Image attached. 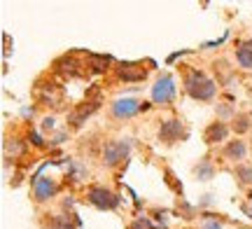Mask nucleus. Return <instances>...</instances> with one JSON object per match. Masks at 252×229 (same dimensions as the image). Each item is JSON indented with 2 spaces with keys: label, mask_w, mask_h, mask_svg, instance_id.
<instances>
[{
  "label": "nucleus",
  "mask_w": 252,
  "mask_h": 229,
  "mask_svg": "<svg viewBox=\"0 0 252 229\" xmlns=\"http://www.w3.org/2000/svg\"><path fill=\"white\" fill-rule=\"evenodd\" d=\"M185 94L194 101H213L217 94V84L198 68H189L185 73Z\"/></svg>",
  "instance_id": "1"
},
{
  "label": "nucleus",
  "mask_w": 252,
  "mask_h": 229,
  "mask_svg": "<svg viewBox=\"0 0 252 229\" xmlns=\"http://www.w3.org/2000/svg\"><path fill=\"white\" fill-rule=\"evenodd\" d=\"M87 201L98 211H115L122 206V194L108 190L105 185H91L87 190Z\"/></svg>",
  "instance_id": "2"
},
{
  "label": "nucleus",
  "mask_w": 252,
  "mask_h": 229,
  "mask_svg": "<svg viewBox=\"0 0 252 229\" xmlns=\"http://www.w3.org/2000/svg\"><path fill=\"white\" fill-rule=\"evenodd\" d=\"M131 147H133V140L131 138H117V140H108L105 147H103V164L115 168L117 164H122L126 157L131 155Z\"/></svg>",
  "instance_id": "3"
},
{
  "label": "nucleus",
  "mask_w": 252,
  "mask_h": 229,
  "mask_svg": "<svg viewBox=\"0 0 252 229\" xmlns=\"http://www.w3.org/2000/svg\"><path fill=\"white\" fill-rule=\"evenodd\" d=\"M175 94H178V87H175L173 75L163 73L152 87V103H157V105H168V103L175 101Z\"/></svg>",
  "instance_id": "4"
},
{
  "label": "nucleus",
  "mask_w": 252,
  "mask_h": 229,
  "mask_svg": "<svg viewBox=\"0 0 252 229\" xmlns=\"http://www.w3.org/2000/svg\"><path fill=\"white\" fill-rule=\"evenodd\" d=\"M187 138V131H185V124L180 119H163L161 127H159V140L166 143V145H175L178 140H185Z\"/></svg>",
  "instance_id": "5"
},
{
  "label": "nucleus",
  "mask_w": 252,
  "mask_h": 229,
  "mask_svg": "<svg viewBox=\"0 0 252 229\" xmlns=\"http://www.w3.org/2000/svg\"><path fill=\"white\" fill-rule=\"evenodd\" d=\"M140 105H143V103L138 101V98H133V96H122L117 101H112L110 112H112L115 119H131L140 112Z\"/></svg>",
  "instance_id": "6"
},
{
  "label": "nucleus",
  "mask_w": 252,
  "mask_h": 229,
  "mask_svg": "<svg viewBox=\"0 0 252 229\" xmlns=\"http://www.w3.org/2000/svg\"><path fill=\"white\" fill-rule=\"evenodd\" d=\"M147 68H145L140 61H122L117 65V77L124 80V82H143L147 77Z\"/></svg>",
  "instance_id": "7"
},
{
  "label": "nucleus",
  "mask_w": 252,
  "mask_h": 229,
  "mask_svg": "<svg viewBox=\"0 0 252 229\" xmlns=\"http://www.w3.org/2000/svg\"><path fill=\"white\" fill-rule=\"evenodd\" d=\"M56 180L54 178H47V175H37L35 180H33V196H35V201L45 203L49 199H54L56 196Z\"/></svg>",
  "instance_id": "8"
},
{
  "label": "nucleus",
  "mask_w": 252,
  "mask_h": 229,
  "mask_svg": "<svg viewBox=\"0 0 252 229\" xmlns=\"http://www.w3.org/2000/svg\"><path fill=\"white\" fill-rule=\"evenodd\" d=\"M229 131H231V129L226 127V122L217 119V122H213V124H208L206 136H203V138H206L208 145H215V143H222V140H226Z\"/></svg>",
  "instance_id": "9"
},
{
  "label": "nucleus",
  "mask_w": 252,
  "mask_h": 229,
  "mask_svg": "<svg viewBox=\"0 0 252 229\" xmlns=\"http://www.w3.org/2000/svg\"><path fill=\"white\" fill-rule=\"evenodd\" d=\"M236 61L241 68L252 70V37H245L236 45Z\"/></svg>",
  "instance_id": "10"
},
{
  "label": "nucleus",
  "mask_w": 252,
  "mask_h": 229,
  "mask_svg": "<svg viewBox=\"0 0 252 229\" xmlns=\"http://www.w3.org/2000/svg\"><path fill=\"white\" fill-rule=\"evenodd\" d=\"M84 105H87V103H84ZM84 105L77 108V110H72L70 115H68V124H70L72 129H80L82 124H84V119L98 110V103H89V108H84Z\"/></svg>",
  "instance_id": "11"
},
{
  "label": "nucleus",
  "mask_w": 252,
  "mask_h": 229,
  "mask_svg": "<svg viewBox=\"0 0 252 229\" xmlns=\"http://www.w3.org/2000/svg\"><path fill=\"white\" fill-rule=\"evenodd\" d=\"M224 157L229 162H243L245 157H248V145H245L243 140H231V143H226L224 145Z\"/></svg>",
  "instance_id": "12"
},
{
  "label": "nucleus",
  "mask_w": 252,
  "mask_h": 229,
  "mask_svg": "<svg viewBox=\"0 0 252 229\" xmlns=\"http://www.w3.org/2000/svg\"><path fill=\"white\" fill-rule=\"evenodd\" d=\"M215 164L210 162V159H201L196 166H194V175H196L201 183H208V180H213L215 178Z\"/></svg>",
  "instance_id": "13"
},
{
  "label": "nucleus",
  "mask_w": 252,
  "mask_h": 229,
  "mask_svg": "<svg viewBox=\"0 0 252 229\" xmlns=\"http://www.w3.org/2000/svg\"><path fill=\"white\" fill-rule=\"evenodd\" d=\"M112 64V56L108 54H89V64H87V68H89L91 73H105L108 70V65Z\"/></svg>",
  "instance_id": "14"
},
{
  "label": "nucleus",
  "mask_w": 252,
  "mask_h": 229,
  "mask_svg": "<svg viewBox=\"0 0 252 229\" xmlns=\"http://www.w3.org/2000/svg\"><path fill=\"white\" fill-rule=\"evenodd\" d=\"M52 229H77L82 227V220L77 218V215H56V218H52V225H49Z\"/></svg>",
  "instance_id": "15"
},
{
  "label": "nucleus",
  "mask_w": 252,
  "mask_h": 229,
  "mask_svg": "<svg viewBox=\"0 0 252 229\" xmlns=\"http://www.w3.org/2000/svg\"><path fill=\"white\" fill-rule=\"evenodd\" d=\"M236 133H248L252 129V115L250 112H238L234 117V127H231Z\"/></svg>",
  "instance_id": "16"
},
{
  "label": "nucleus",
  "mask_w": 252,
  "mask_h": 229,
  "mask_svg": "<svg viewBox=\"0 0 252 229\" xmlns=\"http://www.w3.org/2000/svg\"><path fill=\"white\" fill-rule=\"evenodd\" d=\"M234 175H236V180H238V185H243V187H250L252 185V166L250 164H238Z\"/></svg>",
  "instance_id": "17"
},
{
  "label": "nucleus",
  "mask_w": 252,
  "mask_h": 229,
  "mask_svg": "<svg viewBox=\"0 0 252 229\" xmlns=\"http://www.w3.org/2000/svg\"><path fill=\"white\" fill-rule=\"evenodd\" d=\"M56 65H65L61 73H68V75H75L77 73V68H80V64H77V59H75V56H63V59L56 61Z\"/></svg>",
  "instance_id": "18"
},
{
  "label": "nucleus",
  "mask_w": 252,
  "mask_h": 229,
  "mask_svg": "<svg viewBox=\"0 0 252 229\" xmlns=\"http://www.w3.org/2000/svg\"><path fill=\"white\" fill-rule=\"evenodd\" d=\"M217 115H220L222 119H226V117H236L238 112H236L229 103H220V105H217Z\"/></svg>",
  "instance_id": "19"
},
{
  "label": "nucleus",
  "mask_w": 252,
  "mask_h": 229,
  "mask_svg": "<svg viewBox=\"0 0 252 229\" xmlns=\"http://www.w3.org/2000/svg\"><path fill=\"white\" fill-rule=\"evenodd\" d=\"M28 143H31L33 147H45V145H47V143H45V138L40 136L37 131H31V133H28Z\"/></svg>",
  "instance_id": "20"
},
{
  "label": "nucleus",
  "mask_w": 252,
  "mask_h": 229,
  "mask_svg": "<svg viewBox=\"0 0 252 229\" xmlns=\"http://www.w3.org/2000/svg\"><path fill=\"white\" fill-rule=\"evenodd\" d=\"M128 229H157V227L150 222V218H138V220H135Z\"/></svg>",
  "instance_id": "21"
},
{
  "label": "nucleus",
  "mask_w": 252,
  "mask_h": 229,
  "mask_svg": "<svg viewBox=\"0 0 252 229\" xmlns=\"http://www.w3.org/2000/svg\"><path fill=\"white\" fill-rule=\"evenodd\" d=\"M213 201H215V196H213V194H203V196H201V201H198V208H210Z\"/></svg>",
  "instance_id": "22"
},
{
  "label": "nucleus",
  "mask_w": 252,
  "mask_h": 229,
  "mask_svg": "<svg viewBox=\"0 0 252 229\" xmlns=\"http://www.w3.org/2000/svg\"><path fill=\"white\" fill-rule=\"evenodd\" d=\"M54 122H56V119L52 117V115H49V117H45V119H42V131H54Z\"/></svg>",
  "instance_id": "23"
},
{
  "label": "nucleus",
  "mask_w": 252,
  "mask_h": 229,
  "mask_svg": "<svg viewBox=\"0 0 252 229\" xmlns=\"http://www.w3.org/2000/svg\"><path fill=\"white\" fill-rule=\"evenodd\" d=\"M72 206H75V199H72V196H65V199H63V211H70Z\"/></svg>",
  "instance_id": "24"
},
{
  "label": "nucleus",
  "mask_w": 252,
  "mask_h": 229,
  "mask_svg": "<svg viewBox=\"0 0 252 229\" xmlns=\"http://www.w3.org/2000/svg\"><path fill=\"white\" fill-rule=\"evenodd\" d=\"M203 229H222V225H220V222H215V220H206Z\"/></svg>",
  "instance_id": "25"
},
{
  "label": "nucleus",
  "mask_w": 252,
  "mask_h": 229,
  "mask_svg": "<svg viewBox=\"0 0 252 229\" xmlns=\"http://www.w3.org/2000/svg\"><path fill=\"white\" fill-rule=\"evenodd\" d=\"M243 213L248 218H252V203H243Z\"/></svg>",
  "instance_id": "26"
},
{
  "label": "nucleus",
  "mask_w": 252,
  "mask_h": 229,
  "mask_svg": "<svg viewBox=\"0 0 252 229\" xmlns=\"http://www.w3.org/2000/svg\"><path fill=\"white\" fill-rule=\"evenodd\" d=\"M152 108V103H147V101H143V105H140V112H147Z\"/></svg>",
  "instance_id": "27"
},
{
  "label": "nucleus",
  "mask_w": 252,
  "mask_h": 229,
  "mask_svg": "<svg viewBox=\"0 0 252 229\" xmlns=\"http://www.w3.org/2000/svg\"><path fill=\"white\" fill-rule=\"evenodd\" d=\"M248 199H250V203H252V190H250V194H248Z\"/></svg>",
  "instance_id": "28"
}]
</instances>
